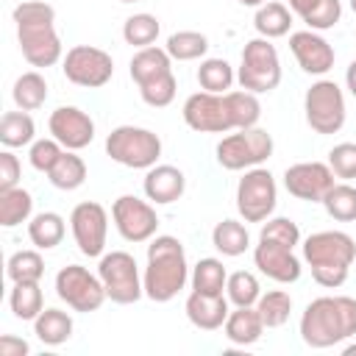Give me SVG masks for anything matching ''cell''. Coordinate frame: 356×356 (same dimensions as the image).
<instances>
[{"instance_id": "1", "label": "cell", "mask_w": 356, "mask_h": 356, "mask_svg": "<svg viewBox=\"0 0 356 356\" xmlns=\"http://www.w3.org/2000/svg\"><path fill=\"white\" fill-rule=\"evenodd\" d=\"M11 19L17 25V42L22 58L31 67H53L64 58L61 39L56 33V8L44 0H22L14 6Z\"/></svg>"}, {"instance_id": "2", "label": "cell", "mask_w": 356, "mask_h": 356, "mask_svg": "<svg viewBox=\"0 0 356 356\" xmlns=\"http://www.w3.org/2000/svg\"><path fill=\"white\" fill-rule=\"evenodd\" d=\"M300 339L309 348H334L356 337V298L323 295L314 298L300 314Z\"/></svg>"}, {"instance_id": "3", "label": "cell", "mask_w": 356, "mask_h": 356, "mask_svg": "<svg viewBox=\"0 0 356 356\" xmlns=\"http://www.w3.org/2000/svg\"><path fill=\"white\" fill-rule=\"evenodd\" d=\"M189 261L181 239L170 234H156L147 245V264L142 273L145 281V298L156 303H170L189 281Z\"/></svg>"}, {"instance_id": "4", "label": "cell", "mask_w": 356, "mask_h": 356, "mask_svg": "<svg viewBox=\"0 0 356 356\" xmlns=\"http://www.w3.org/2000/svg\"><path fill=\"white\" fill-rule=\"evenodd\" d=\"M353 259L356 242L345 231H317L303 239V261L309 264L312 278L325 289H337L348 281Z\"/></svg>"}, {"instance_id": "5", "label": "cell", "mask_w": 356, "mask_h": 356, "mask_svg": "<svg viewBox=\"0 0 356 356\" xmlns=\"http://www.w3.org/2000/svg\"><path fill=\"white\" fill-rule=\"evenodd\" d=\"M131 78L139 86V95L147 106L164 108L175 100L178 81L172 72V58L164 47L150 44V47L136 50L131 58Z\"/></svg>"}, {"instance_id": "6", "label": "cell", "mask_w": 356, "mask_h": 356, "mask_svg": "<svg viewBox=\"0 0 356 356\" xmlns=\"http://www.w3.org/2000/svg\"><path fill=\"white\" fill-rule=\"evenodd\" d=\"M236 83L253 95H264L278 89L281 83V58L273 44V39L256 36L242 47L239 70H236Z\"/></svg>"}, {"instance_id": "7", "label": "cell", "mask_w": 356, "mask_h": 356, "mask_svg": "<svg viewBox=\"0 0 356 356\" xmlns=\"http://www.w3.org/2000/svg\"><path fill=\"white\" fill-rule=\"evenodd\" d=\"M106 156L122 167H131V170H150L153 164H159L161 139L150 128L117 125L106 136Z\"/></svg>"}, {"instance_id": "8", "label": "cell", "mask_w": 356, "mask_h": 356, "mask_svg": "<svg viewBox=\"0 0 356 356\" xmlns=\"http://www.w3.org/2000/svg\"><path fill=\"white\" fill-rule=\"evenodd\" d=\"M273 136L253 125V128H239L228 136H222L217 142V164L222 170L239 172V170H250V167H261L270 156H273Z\"/></svg>"}, {"instance_id": "9", "label": "cell", "mask_w": 356, "mask_h": 356, "mask_svg": "<svg viewBox=\"0 0 356 356\" xmlns=\"http://www.w3.org/2000/svg\"><path fill=\"white\" fill-rule=\"evenodd\" d=\"M303 114L314 134H337L345 125V92L337 81L320 78L314 81L303 95Z\"/></svg>"}, {"instance_id": "10", "label": "cell", "mask_w": 356, "mask_h": 356, "mask_svg": "<svg viewBox=\"0 0 356 356\" xmlns=\"http://www.w3.org/2000/svg\"><path fill=\"white\" fill-rule=\"evenodd\" d=\"M97 275H100L111 303L131 306L145 295V281H142L139 264L128 250L103 253L100 264H97Z\"/></svg>"}, {"instance_id": "11", "label": "cell", "mask_w": 356, "mask_h": 356, "mask_svg": "<svg viewBox=\"0 0 356 356\" xmlns=\"http://www.w3.org/2000/svg\"><path fill=\"white\" fill-rule=\"evenodd\" d=\"M278 203V184L270 170L250 167L236 184V211L245 222H264Z\"/></svg>"}, {"instance_id": "12", "label": "cell", "mask_w": 356, "mask_h": 356, "mask_svg": "<svg viewBox=\"0 0 356 356\" xmlns=\"http://www.w3.org/2000/svg\"><path fill=\"white\" fill-rule=\"evenodd\" d=\"M56 295H58L72 312H81V314L97 312V309L108 300L100 275L89 273V270L81 267V264H67V267H61V270L56 273Z\"/></svg>"}, {"instance_id": "13", "label": "cell", "mask_w": 356, "mask_h": 356, "mask_svg": "<svg viewBox=\"0 0 356 356\" xmlns=\"http://www.w3.org/2000/svg\"><path fill=\"white\" fill-rule=\"evenodd\" d=\"M61 72L70 83L83 89H100L114 75V58L103 47L95 44H75L61 58Z\"/></svg>"}, {"instance_id": "14", "label": "cell", "mask_w": 356, "mask_h": 356, "mask_svg": "<svg viewBox=\"0 0 356 356\" xmlns=\"http://www.w3.org/2000/svg\"><path fill=\"white\" fill-rule=\"evenodd\" d=\"M111 220L117 234L125 242H150L159 231V214L150 200H142L136 195H120L111 206Z\"/></svg>"}, {"instance_id": "15", "label": "cell", "mask_w": 356, "mask_h": 356, "mask_svg": "<svg viewBox=\"0 0 356 356\" xmlns=\"http://www.w3.org/2000/svg\"><path fill=\"white\" fill-rule=\"evenodd\" d=\"M70 231H72V239L83 256L100 259L106 253L108 211L97 200H83L70 211Z\"/></svg>"}, {"instance_id": "16", "label": "cell", "mask_w": 356, "mask_h": 356, "mask_svg": "<svg viewBox=\"0 0 356 356\" xmlns=\"http://www.w3.org/2000/svg\"><path fill=\"white\" fill-rule=\"evenodd\" d=\"M181 114H184V122L197 134H231L234 131L225 97L214 95V92H206V89L189 95L184 100Z\"/></svg>"}, {"instance_id": "17", "label": "cell", "mask_w": 356, "mask_h": 356, "mask_svg": "<svg viewBox=\"0 0 356 356\" xmlns=\"http://www.w3.org/2000/svg\"><path fill=\"white\" fill-rule=\"evenodd\" d=\"M334 184H337V175L323 161H298V164L286 167V172H284L286 192L306 203H323L325 192Z\"/></svg>"}, {"instance_id": "18", "label": "cell", "mask_w": 356, "mask_h": 356, "mask_svg": "<svg viewBox=\"0 0 356 356\" xmlns=\"http://www.w3.org/2000/svg\"><path fill=\"white\" fill-rule=\"evenodd\" d=\"M50 136L67 150H83L95 139V120L78 106H58L47 120Z\"/></svg>"}, {"instance_id": "19", "label": "cell", "mask_w": 356, "mask_h": 356, "mask_svg": "<svg viewBox=\"0 0 356 356\" xmlns=\"http://www.w3.org/2000/svg\"><path fill=\"white\" fill-rule=\"evenodd\" d=\"M289 50H292V56L303 72L320 75V78L334 67V58H337L328 39L320 31H309V28L289 33Z\"/></svg>"}, {"instance_id": "20", "label": "cell", "mask_w": 356, "mask_h": 356, "mask_svg": "<svg viewBox=\"0 0 356 356\" xmlns=\"http://www.w3.org/2000/svg\"><path fill=\"white\" fill-rule=\"evenodd\" d=\"M253 264L259 267L261 275L273 278L275 284H295L303 273L300 259L292 253V248L270 239H259V245L253 248Z\"/></svg>"}, {"instance_id": "21", "label": "cell", "mask_w": 356, "mask_h": 356, "mask_svg": "<svg viewBox=\"0 0 356 356\" xmlns=\"http://www.w3.org/2000/svg\"><path fill=\"white\" fill-rule=\"evenodd\" d=\"M142 189L153 206H167L181 200V195L186 192V175L172 164H153L145 172Z\"/></svg>"}, {"instance_id": "22", "label": "cell", "mask_w": 356, "mask_h": 356, "mask_svg": "<svg viewBox=\"0 0 356 356\" xmlns=\"http://www.w3.org/2000/svg\"><path fill=\"white\" fill-rule=\"evenodd\" d=\"M184 312L189 317V323L200 331H217L225 325V317L231 312L228 298L225 295H206V292H189Z\"/></svg>"}, {"instance_id": "23", "label": "cell", "mask_w": 356, "mask_h": 356, "mask_svg": "<svg viewBox=\"0 0 356 356\" xmlns=\"http://www.w3.org/2000/svg\"><path fill=\"white\" fill-rule=\"evenodd\" d=\"M222 331H225V339L231 345L245 348V345H253V342L261 339L264 323H261V314L256 312V306H236V309L228 312Z\"/></svg>"}, {"instance_id": "24", "label": "cell", "mask_w": 356, "mask_h": 356, "mask_svg": "<svg viewBox=\"0 0 356 356\" xmlns=\"http://www.w3.org/2000/svg\"><path fill=\"white\" fill-rule=\"evenodd\" d=\"M292 14H298L309 31H328L342 19L339 0H289Z\"/></svg>"}, {"instance_id": "25", "label": "cell", "mask_w": 356, "mask_h": 356, "mask_svg": "<svg viewBox=\"0 0 356 356\" xmlns=\"http://www.w3.org/2000/svg\"><path fill=\"white\" fill-rule=\"evenodd\" d=\"M33 334L42 345L47 348H58L72 337V317L56 306H47L39 312V317L33 320Z\"/></svg>"}, {"instance_id": "26", "label": "cell", "mask_w": 356, "mask_h": 356, "mask_svg": "<svg viewBox=\"0 0 356 356\" xmlns=\"http://www.w3.org/2000/svg\"><path fill=\"white\" fill-rule=\"evenodd\" d=\"M253 28L264 39H281L292 28V8H286L281 0H267L253 14Z\"/></svg>"}, {"instance_id": "27", "label": "cell", "mask_w": 356, "mask_h": 356, "mask_svg": "<svg viewBox=\"0 0 356 356\" xmlns=\"http://www.w3.org/2000/svg\"><path fill=\"white\" fill-rule=\"evenodd\" d=\"M64 234H67V225L58 211H39L28 220V239L39 250H53L56 245H61Z\"/></svg>"}, {"instance_id": "28", "label": "cell", "mask_w": 356, "mask_h": 356, "mask_svg": "<svg viewBox=\"0 0 356 356\" xmlns=\"http://www.w3.org/2000/svg\"><path fill=\"white\" fill-rule=\"evenodd\" d=\"M33 136H36V122L28 111H6L0 117V142L3 147L14 150V147H25V145H33Z\"/></svg>"}, {"instance_id": "29", "label": "cell", "mask_w": 356, "mask_h": 356, "mask_svg": "<svg viewBox=\"0 0 356 356\" xmlns=\"http://www.w3.org/2000/svg\"><path fill=\"white\" fill-rule=\"evenodd\" d=\"M189 284L195 292H206V295H225V284H228V270L220 259L206 256L200 259L192 273H189Z\"/></svg>"}, {"instance_id": "30", "label": "cell", "mask_w": 356, "mask_h": 356, "mask_svg": "<svg viewBox=\"0 0 356 356\" xmlns=\"http://www.w3.org/2000/svg\"><path fill=\"white\" fill-rule=\"evenodd\" d=\"M33 217V197L28 189H0V225L17 228L19 222H28Z\"/></svg>"}, {"instance_id": "31", "label": "cell", "mask_w": 356, "mask_h": 356, "mask_svg": "<svg viewBox=\"0 0 356 356\" xmlns=\"http://www.w3.org/2000/svg\"><path fill=\"white\" fill-rule=\"evenodd\" d=\"M11 97H14L17 108H22V111H36V108H42L44 100H47V81H44V75L36 72V70L22 72V75L14 81Z\"/></svg>"}, {"instance_id": "32", "label": "cell", "mask_w": 356, "mask_h": 356, "mask_svg": "<svg viewBox=\"0 0 356 356\" xmlns=\"http://www.w3.org/2000/svg\"><path fill=\"white\" fill-rule=\"evenodd\" d=\"M47 181L56 189H61V192H72V189L83 186V181H86V164L78 156V150H64L61 159L47 172Z\"/></svg>"}, {"instance_id": "33", "label": "cell", "mask_w": 356, "mask_h": 356, "mask_svg": "<svg viewBox=\"0 0 356 356\" xmlns=\"http://www.w3.org/2000/svg\"><path fill=\"white\" fill-rule=\"evenodd\" d=\"M211 245L222 256L236 259V256H242L250 248V234H248V228L239 220H220L214 225V231H211Z\"/></svg>"}, {"instance_id": "34", "label": "cell", "mask_w": 356, "mask_h": 356, "mask_svg": "<svg viewBox=\"0 0 356 356\" xmlns=\"http://www.w3.org/2000/svg\"><path fill=\"white\" fill-rule=\"evenodd\" d=\"M8 306L14 312L17 320H36L39 312L44 309V295H42V286L39 281H19L11 286L8 292Z\"/></svg>"}, {"instance_id": "35", "label": "cell", "mask_w": 356, "mask_h": 356, "mask_svg": "<svg viewBox=\"0 0 356 356\" xmlns=\"http://www.w3.org/2000/svg\"><path fill=\"white\" fill-rule=\"evenodd\" d=\"M222 97H225V106H228L234 131L259 125V117H261L259 95H253V92H248V89H236V92H225Z\"/></svg>"}, {"instance_id": "36", "label": "cell", "mask_w": 356, "mask_h": 356, "mask_svg": "<svg viewBox=\"0 0 356 356\" xmlns=\"http://www.w3.org/2000/svg\"><path fill=\"white\" fill-rule=\"evenodd\" d=\"M164 50L172 61H197L209 53V36L200 31H175L167 36Z\"/></svg>"}, {"instance_id": "37", "label": "cell", "mask_w": 356, "mask_h": 356, "mask_svg": "<svg viewBox=\"0 0 356 356\" xmlns=\"http://www.w3.org/2000/svg\"><path fill=\"white\" fill-rule=\"evenodd\" d=\"M234 81H236V72L225 58H203L197 67V83L206 92L225 95V92H231Z\"/></svg>"}, {"instance_id": "38", "label": "cell", "mask_w": 356, "mask_h": 356, "mask_svg": "<svg viewBox=\"0 0 356 356\" xmlns=\"http://www.w3.org/2000/svg\"><path fill=\"white\" fill-rule=\"evenodd\" d=\"M159 33H161V22H159V17H153V14H147V11L131 14V17L122 22V39H125L131 47H136V50L150 47V44L159 39Z\"/></svg>"}, {"instance_id": "39", "label": "cell", "mask_w": 356, "mask_h": 356, "mask_svg": "<svg viewBox=\"0 0 356 356\" xmlns=\"http://www.w3.org/2000/svg\"><path fill=\"white\" fill-rule=\"evenodd\" d=\"M256 312L261 314L264 328H281L289 320L292 312V295L286 289H270L261 292V298L256 300Z\"/></svg>"}, {"instance_id": "40", "label": "cell", "mask_w": 356, "mask_h": 356, "mask_svg": "<svg viewBox=\"0 0 356 356\" xmlns=\"http://www.w3.org/2000/svg\"><path fill=\"white\" fill-rule=\"evenodd\" d=\"M323 209L337 222H353L356 220V186H350L348 181L334 184L323 197Z\"/></svg>"}, {"instance_id": "41", "label": "cell", "mask_w": 356, "mask_h": 356, "mask_svg": "<svg viewBox=\"0 0 356 356\" xmlns=\"http://www.w3.org/2000/svg\"><path fill=\"white\" fill-rule=\"evenodd\" d=\"M6 275L11 284H19V281H42L44 275V259L36 250H17L8 256L6 261Z\"/></svg>"}, {"instance_id": "42", "label": "cell", "mask_w": 356, "mask_h": 356, "mask_svg": "<svg viewBox=\"0 0 356 356\" xmlns=\"http://www.w3.org/2000/svg\"><path fill=\"white\" fill-rule=\"evenodd\" d=\"M225 298L234 306H256V300L261 298V286L259 278L248 270H236L228 273V284H225Z\"/></svg>"}, {"instance_id": "43", "label": "cell", "mask_w": 356, "mask_h": 356, "mask_svg": "<svg viewBox=\"0 0 356 356\" xmlns=\"http://www.w3.org/2000/svg\"><path fill=\"white\" fill-rule=\"evenodd\" d=\"M259 239H270V242H278L295 250V245H300V228L289 217H267L259 231Z\"/></svg>"}, {"instance_id": "44", "label": "cell", "mask_w": 356, "mask_h": 356, "mask_svg": "<svg viewBox=\"0 0 356 356\" xmlns=\"http://www.w3.org/2000/svg\"><path fill=\"white\" fill-rule=\"evenodd\" d=\"M67 147L58 142V139H33V145H31V150H28V161H31V167L33 170H39V172H50L53 170V164L61 159V153H64Z\"/></svg>"}, {"instance_id": "45", "label": "cell", "mask_w": 356, "mask_h": 356, "mask_svg": "<svg viewBox=\"0 0 356 356\" xmlns=\"http://www.w3.org/2000/svg\"><path fill=\"white\" fill-rule=\"evenodd\" d=\"M328 167L337 178L353 181L356 178V142H339L328 150Z\"/></svg>"}, {"instance_id": "46", "label": "cell", "mask_w": 356, "mask_h": 356, "mask_svg": "<svg viewBox=\"0 0 356 356\" xmlns=\"http://www.w3.org/2000/svg\"><path fill=\"white\" fill-rule=\"evenodd\" d=\"M19 175H22L19 159L6 147L0 153V189H14L19 184Z\"/></svg>"}, {"instance_id": "47", "label": "cell", "mask_w": 356, "mask_h": 356, "mask_svg": "<svg viewBox=\"0 0 356 356\" xmlns=\"http://www.w3.org/2000/svg\"><path fill=\"white\" fill-rule=\"evenodd\" d=\"M28 353H31V345L22 337H14V334L0 337V356H28Z\"/></svg>"}, {"instance_id": "48", "label": "cell", "mask_w": 356, "mask_h": 356, "mask_svg": "<svg viewBox=\"0 0 356 356\" xmlns=\"http://www.w3.org/2000/svg\"><path fill=\"white\" fill-rule=\"evenodd\" d=\"M345 86H348V92L356 97V58L348 64V70H345Z\"/></svg>"}, {"instance_id": "49", "label": "cell", "mask_w": 356, "mask_h": 356, "mask_svg": "<svg viewBox=\"0 0 356 356\" xmlns=\"http://www.w3.org/2000/svg\"><path fill=\"white\" fill-rule=\"evenodd\" d=\"M239 6H248V8H259V6H264L267 0H236Z\"/></svg>"}, {"instance_id": "50", "label": "cell", "mask_w": 356, "mask_h": 356, "mask_svg": "<svg viewBox=\"0 0 356 356\" xmlns=\"http://www.w3.org/2000/svg\"><path fill=\"white\" fill-rule=\"evenodd\" d=\"M342 353H345V356H353V353H356V345H345Z\"/></svg>"}, {"instance_id": "51", "label": "cell", "mask_w": 356, "mask_h": 356, "mask_svg": "<svg viewBox=\"0 0 356 356\" xmlns=\"http://www.w3.org/2000/svg\"><path fill=\"white\" fill-rule=\"evenodd\" d=\"M350 8H353V14H356V0H350Z\"/></svg>"}, {"instance_id": "52", "label": "cell", "mask_w": 356, "mask_h": 356, "mask_svg": "<svg viewBox=\"0 0 356 356\" xmlns=\"http://www.w3.org/2000/svg\"><path fill=\"white\" fill-rule=\"evenodd\" d=\"M120 3H139V0H120Z\"/></svg>"}]
</instances>
